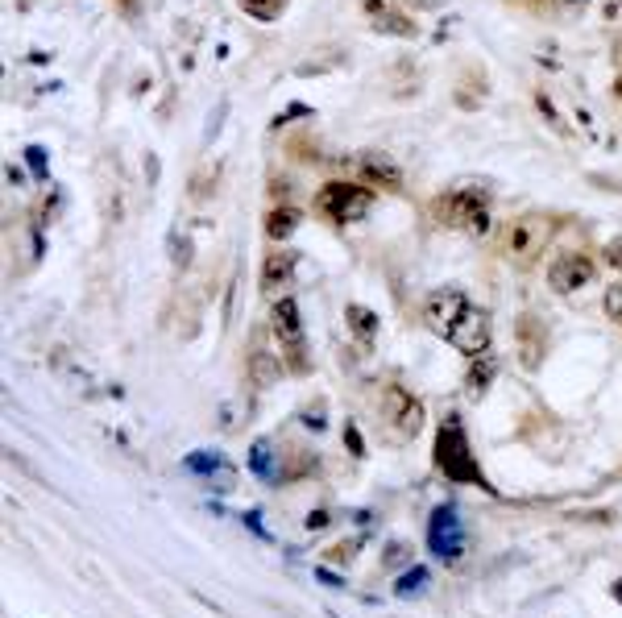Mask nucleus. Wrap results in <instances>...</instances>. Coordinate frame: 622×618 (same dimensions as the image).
<instances>
[{
	"mask_svg": "<svg viewBox=\"0 0 622 618\" xmlns=\"http://www.w3.org/2000/svg\"><path fill=\"white\" fill-rule=\"evenodd\" d=\"M431 220L448 224V229H461V232H486L490 207H486V195H478V191H448L431 204Z\"/></svg>",
	"mask_w": 622,
	"mask_h": 618,
	"instance_id": "1",
	"label": "nucleus"
},
{
	"mask_svg": "<svg viewBox=\"0 0 622 618\" xmlns=\"http://www.w3.org/2000/svg\"><path fill=\"white\" fill-rule=\"evenodd\" d=\"M270 328H274V340L282 345V353L291 357V370L303 374V370H307V353H303L307 337H303V312L291 295L274 299V307H270Z\"/></svg>",
	"mask_w": 622,
	"mask_h": 618,
	"instance_id": "2",
	"label": "nucleus"
},
{
	"mask_svg": "<svg viewBox=\"0 0 622 618\" xmlns=\"http://www.w3.org/2000/svg\"><path fill=\"white\" fill-rule=\"evenodd\" d=\"M436 465L440 473H448L453 482H481L478 473V461H473V452H469V440H465V427L448 419L440 427V440H436Z\"/></svg>",
	"mask_w": 622,
	"mask_h": 618,
	"instance_id": "3",
	"label": "nucleus"
},
{
	"mask_svg": "<svg viewBox=\"0 0 622 618\" xmlns=\"http://www.w3.org/2000/svg\"><path fill=\"white\" fill-rule=\"evenodd\" d=\"M370 204H373V191L361 187V183H328L315 195V212H323L328 220H357L370 212Z\"/></svg>",
	"mask_w": 622,
	"mask_h": 618,
	"instance_id": "4",
	"label": "nucleus"
},
{
	"mask_svg": "<svg viewBox=\"0 0 622 618\" xmlns=\"http://www.w3.org/2000/svg\"><path fill=\"white\" fill-rule=\"evenodd\" d=\"M544 241H548V220L544 216H515L503 229V254L519 266H527L544 249Z\"/></svg>",
	"mask_w": 622,
	"mask_h": 618,
	"instance_id": "5",
	"label": "nucleus"
},
{
	"mask_svg": "<svg viewBox=\"0 0 622 618\" xmlns=\"http://www.w3.org/2000/svg\"><path fill=\"white\" fill-rule=\"evenodd\" d=\"M428 544H431V552L440 560H448V565H456V560L465 557V523H461V515H456L453 507L431 510Z\"/></svg>",
	"mask_w": 622,
	"mask_h": 618,
	"instance_id": "6",
	"label": "nucleus"
},
{
	"mask_svg": "<svg viewBox=\"0 0 622 618\" xmlns=\"http://www.w3.org/2000/svg\"><path fill=\"white\" fill-rule=\"evenodd\" d=\"M469 299L461 291H453V287H444V291H431L428 304H423V320H428L431 332H440L444 340H448V332H453L456 324H461V315L469 312Z\"/></svg>",
	"mask_w": 622,
	"mask_h": 618,
	"instance_id": "7",
	"label": "nucleus"
},
{
	"mask_svg": "<svg viewBox=\"0 0 622 618\" xmlns=\"http://www.w3.org/2000/svg\"><path fill=\"white\" fill-rule=\"evenodd\" d=\"M593 274H598V266H593L589 254H564L548 266V287L556 295H573V291H581V287H589Z\"/></svg>",
	"mask_w": 622,
	"mask_h": 618,
	"instance_id": "8",
	"label": "nucleus"
},
{
	"mask_svg": "<svg viewBox=\"0 0 622 618\" xmlns=\"http://www.w3.org/2000/svg\"><path fill=\"white\" fill-rule=\"evenodd\" d=\"M382 411H386V424L395 427L398 436H419V427H423V403L403 386H390L382 399Z\"/></svg>",
	"mask_w": 622,
	"mask_h": 618,
	"instance_id": "9",
	"label": "nucleus"
},
{
	"mask_svg": "<svg viewBox=\"0 0 622 618\" xmlns=\"http://www.w3.org/2000/svg\"><path fill=\"white\" fill-rule=\"evenodd\" d=\"M448 345H456L465 357H486V349H490V315L481 307H469L461 315V324L448 332Z\"/></svg>",
	"mask_w": 622,
	"mask_h": 618,
	"instance_id": "10",
	"label": "nucleus"
},
{
	"mask_svg": "<svg viewBox=\"0 0 622 618\" xmlns=\"http://www.w3.org/2000/svg\"><path fill=\"white\" fill-rule=\"evenodd\" d=\"M365 9H370L373 29H382V34H398V37H415V21H411L407 12L386 9L382 0H365Z\"/></svg>",
	"mask_w": 622,
	"mask_h": 618,
	"instance_id": "11",
	"label": "nucleus"
},
{
	"mask_svg": "<svg viewBox=\"0 0 622 618\" xmlns=\"http://www.w3.org/2000/svg\"><path fill=\"white\" fill-rule=\"evenodd\" d=\"M295 266H299V254H291V249L270 254V257H266V266H262V291L274 295L278 287H287L291 274H295Z\"/></svg>",
	"mask_w": 622,
	"mask_h": 618,
	"instance_id": "12",
	"label": "nucleus"
},
{
	"mask_svg": "<svg viewBox=\"0 0 622 618\" xmlns=\"http://www.w3.org/2000/svg\"><path fill=\"white\" fill-rule=\"evenodd\" d=\"M519 357H523L527 370H536L539 357H544V324H539L536 315L519 320Z\"/></svg>",
	"mask_w": 622,
	"mask_h": 618,
	"instance_id": "13",
	"label": "nucleus"
},
{
	"mask_svg": "<svg viewBox=\"0 0 622 618\" xmlns=\"http://www.w3.org/2000/svg\"><path fill=\"white\" fill-rule=\"evenodd\" d=\"M361 175H365V179H373L378 187H390V191H398V187H403V170H398L386 154H365V158H361Z\"/></svg>",
	"mask_w": 622,
	"mask_h": 618,
	"instance_id": "14",
	"label": "nucleus"
},
{
	"mask_svg": "<svg viewBox=\"0 0 622 618\" xmlns=\"http://www.w3.org/2000/svg\"><path fill=\"white\" fill-rule=\"evenodd\" d=\"M250 378H253V386H258V390L274 386L278 378H282V365L274 362V353L253 349V353H250Z\"/></svg>",
	"mask_w": 622,
	"mask_h": 618,
	"instance_id": "15",
	"label": "nucleus"
},
{
	"mask_svg": "<svg viewBox=\"0 0 622 618\" xmlns=\"http://www.w3.org/2000/svg\"><path fill=\"white\" fill-rule=\"evenodd\" d=\"M295 224H299V207L282 204L266 216V237H270V241H287L291 232H295Z\"/></svg>",
	"mask_w": 622,
	"mask_h": 618,
	"instance_id": "16",
	"label": "nucleus"
},
{
	"mask_svg": "<svg viewBox=\"0 0 622 618\" xmlns=\"http://www.w3.org/2000/svg\"><path fill=\"white\" fill-rule=\"evenodd\" d=\"M348 328H353V332H357L361 340H373L378 337V315L370 312V307H361V304H348Z\"/></svg>",
	"mask_w": 622,
	"mask_h": 618,
	"instance_id": "17",
	"label": "nucleus"
},
{
	"mask_svg": "<svg viewBox=\"0 0 622 618\" xmlns=\"http://www.w3.org/2000/svg\"><path fill=\"white\" fill-rule=\"evenodd\" d=\"M250 465H253V473H258L262 482H274V465H270V440H258V444H253Z\"/></svg>",
	"mask_w": 622,
	"mask_h": 618,
	"instance_id": "18",
	"label": "nucleus"
},
{
	"mask_svg": "<svg viewBox=\"0 0 622 618\" xmlns=\"http://www.w3.org/2000/svg\"><path fill=\"white\" fill-rule=\"evenodd\" d=\"M282 4H287V0H241V9L250 12V17H258V21H270V17H278V12H282Z\"/></svg>",
	"mask_w": 622,
	"mask_h": 618,
	"instance_id": "19",
	"label": "nucleus"
},
{
	"mask_svg": "<svg viewBox=\"0 0 622 618\" xmlns=\"http://www.w3.org/2000/svg\"><path fill=\"white\" fill-rule=\"evenodd\" d=\"M423 585H428V569H411V573H403V577H398V585H395V594L398 598H407V594H419V590H423Z\"/></svg>",
	"mask_w": 622,
	"mask_h": 618,
	"instance_id": "20",
	"label": "nucleus"
},
{
	"mask_svg": "<svg viewBox=\"0 0 622 618\" xmlns=\"http://www.w3.org/2000/svg\"><path fill=\"white\" fill-rule=\"evenodd\" d=\"M187 469H195V473H228V465L216 457V452H192L187 457Z\"/></svg>",
	"mask_w": 622,
	"mask_h": 618,
	"instance_id": "21",
	"label": "nucleus"
},
{
	"mask_svg": "<svg viewBox=\"0 0 622 618\" xmlns=\"http://www.w3.org/2000/svg\"><path fill=\"white\" fill-rule=\"evenodd\" d=\"M602 307H606V315H610L614 324H622V282L606 287V295H602Z\"/></svg>",
	"mask_w": 622,
	"mask_h": 618,
	"instance_id": "22",
	"label": "nucleus"
},
{
	"mask_svg": "<svg viewBox=\"0 0 622 618\" xmlns=\"http://www.w3.org/2000/svg\"><path fill=\"white\" fill-rule=\"evenodd\" d=\"M602 257H606V266L622 270V237H614V241H606V249H602Z\"/></svg>",
	"mask_w": 622,
	"mask_h": 618,
	"instance_id": "23",
	"label": "nucleus"
},
{
	"mask_svg": "<svg viewBox=\"0 0 622 618\" xmlns=\"http://www.w3.org/2000/svg\"><path fill=\"white\" fill-rule=\"evenodd\" d=\"M490 374H494V362H481V370H478V374L469 370V390H481V386H486V382H490Z\"/></svg>",
	"mask_w": 622,
	"mask_h": 618,
	"instance_id": "24",
	"label": "nucleus"
},
{
	"mask_svg": "<svg viewBox=\"0 0 622 618\" xmlns=\"http://www.w3.org/2000/svg\"><path fill=\"white\" fill-rule=\"evenodd\" d=\"M407 557H411L407 544H390V548H386V565H390V569H395V565H403Z\"/></svg>",
	"mask_w": 622,
	"mask_h": 618,
	"instance_id": "25",
	"label": "nucleus"
},
{
	"mask_svg": "<svg viewBox=\"0 0 622 618\" xmlns=\"http://www.w3.org/2000/svg\"><path fill=\"white\" fill-rule=\"evenodd\" d=\"M315 577H320L323 585H332V590H345V577H340V573H332V569H315Z\"/></svg>",
	"mask_w": 622,
	"mask_h": 618,
	"instance_id": "26",
	"label": "nucleus"
},
{
	"mask_svg": "<svg viewBox=\"0 0 622 618\" xmlns=\"http://www.w3.org/2000/svg\"><path fill=\"white\" fill-rule=\"evenodd\" d=\"M307 527H311V532H320V527H328V515H323V510H315V515H311V519H307Z\"/></svg>",
	"mask_w": 622,
	"mask_h": 618,
	"instance_id": "27",
	"label": "nucleus"
},
{
	"mask_svg": "<svg viewBox=\"0 0 622 618\" xmlns=\"http://www.w3.org/2000/svg\"><path fill=\"white\" fill-rule=\"evenodd\" d=\"M345 436H348V449H353V452H357V457H361V440H357V432H353V427H348Z\"/></svg>",
	"mask_w": 622,
	"mask_h": 618,
	"instance_id": "28",
	"label": "nucleus"
},
{
	"mask_svg": "<svg viewBox=\"0 0 622 618\" xmlns=\"http://www.w3.org/2000/svg\"><path fill=\"white\" fill-rule=\"evenodd\" d=\"M585 0H556V9H581Z\"/></svg>",
	"mask_w": 622,
	"mask_h": 618,
	"instance_id": "29",
	"label": "nucleus"
},
{
	"mask_svg": "<svg viewBox=\"0 0 622 618\" xmlns=\"http://www.w3.org/2000/svg\"><path fill=\"white\" fill-rule=\"evenodd\" d=\"M618 96H622V79H618Z\"/></svg>",
	"mask_w": 622,
	"mask_h": 618,
	"instance_id": "30",
	"label": "nucleus"
}]
</instances>
